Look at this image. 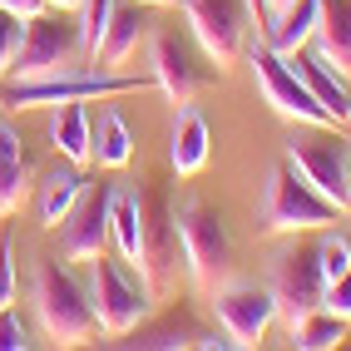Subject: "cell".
I'll return each instance as SVG.
<instances>
[{
    "instance_id": "obj_29",
    "label": "cell",
    "mask_w": 351,
    "mask_h": 351,
    "mask_svg": "<svg viewBox=\"0 0 351 351\" xmlns=\"http://www.w3.org/2000/svg\"><path fill=\"white\" fill-rule=\"evenodd\" d=\"M30 346V332L25 322H20L15 307H0V351H25Z\"/></svg>"
},
{
    "instance_id": "obj_23",
    "label": "cell",
    "mask_w": 351,
    "mask_h": 351,
    "mask_svg": "<svg viewBox=\"0 0 351 351\" xmlns=\"http://www.w3.org/2000/svg\"><path fill=\"white\" fill-rule=\"evenodd\" d=\"M109 243L119 252V263L138 267V247H144V213H138V193H119L109 198Z\"/></svg>"
},
{
    "instance_id": "obj_17",
    "label": "cell",
    "mask_w": 351,
    "mask_h": 351,
    "mask_svg": "<svg viewBox=\"0 0 351 351\" xmlns=\"http://www.w3.org/2000/svg\"><path fill=\"white\" fill-rule=\"evenodd\" d=\"M208 154H213V129H208L203 109L183 104V109L173 114V134H169V163H173V173H178V178L203 173Z\"/></svg>"
},
{
    "instance_id": "obj_4",
    "label": "cell",
    "mask_w": 351,
    "mask_h": 351,
    "mask_svg": "<svg viewBox=\"0 0 351 351\" xmlns=\"http://www.w3.org/2000/svg\"><path fill=\"white\" fill-rule=\"evenodd\" d=\"M178 213V243H183V272L189 282L208 297L232 267V238H228V223L213 203L203 198H183L173 203Z\"/></svg>"
},
{
    "instance_id": "obj_6",
    "label": "cell",
    "mask_w": 351,
    "mask_h": 351,
    "mask_svg": "<svg viewBox=\"0 0 351 351\" xmlns=\"http://www.w3.org/2000/svg\"><path fill=\"white\" fill-rule=\"evenodd\" d=\"M243 55H247V64H252L257 95L272 104L277 119H287V124H312V129H332V114L312 99V89L302 84V75L292 69L287 55H277L267 40H247Z\"/></svg>"
},
{
    "instance_id": "obj_9",
    "label": "cell",
    "mask_w": 351,
    "mask_h": 351,
    "mask_svg": "<svg viewBox=\"0 0 351 351\" xmlns=\"http://www.w3.org/2000/svg\"><path fill=\"white\" fill-rule=\"evenodd\" d=\"M287 163L322 198H332L341 213H351V154L332 129L297 124V134L287 138Z\"/></svg>"
},
{
    "instance_id": "obj_11",
    "label": "cell",
    "mask_w": 351,
    "mask_h": 351,
    "mask_svg": "<svg viewBox=\"0 0 351 351\" xmlns=\"http://www.w3.org/2000/svg\"><path fill=\"white\" fill-rule=\"evenodd\" d=\"M322 267H317V243H297V232H292V243H282L272 252V267H267V292L277 302V317H282L287 326L302 322L307 312L322 307Z\"/></svg>"
},
{
    "instance_id": "obj_35",
    "label": "cell",
    "mask_w": 351,
    "mask_h": 351,
    "mask_svg": "<svg viewBox=\"0 0 351 351\" xmlns=\"http://www.w3.org/2000/svg\"><path fill=\"white\" fill-rule=\"evenodd\" d=\"M50 10H80V0H45Z\"/></svg>"
},
{
    "instance_id": "obj_22",
    "label": "cell",
    "mask_w": 351,
    "mask_h": 351,
    "mask_svg": "<svg viewBox=\"0 0 351 351\" xmlns=\"http://www.w3.org/2000/svg\"><path fill=\"white\" fill-rule=\"evenodd\" d=\"M80 193H84V178H80V169L75 163H55L50 173L40 178V198H35V213H40V223L45 228H60L64 218H69V208L80 203Z\"/></svg>"
},
{
    "instance_id": "obj_20",
    "label": "cell",
    "mask_w": 351,
    "mask_h": 351,
    "mask_svg": "<svg viewBox=\"0 0 351 351\" xmlns=\"http://www.w3.org/2000/svg\"><path fill=\"white\" fill-rule=\"evenodd\" d=\"M312 40H317V55L351 80V0H322Z\"/></svg>"
},
{
    "instance_id": "obj_15",
    "label": "cell",
    "mask_w": 351,
    "mask_h": 351,
    "mask_svg": "<svg viewBox=\"0 0 351 351\" xmlns=\"http://www.w3.org/2000/svg\"><path fill=\"white\" fill-rule=\"evenodd\" d=\"M149 30H154L149 5H138V0H134V5H114L95 64H99V69H124V64L138 55V45H149Z\"/></svg>"
},
{
    "instance_id": "obj_14",
    "label": "cell",
    "mask_w": 351,
    "mask_h": 351,
    "mask_svg": "<svg viewBox=\"0 0 351 351\" xmlns=\"http://www.w3.org/2000/svg\"><path fill=\"white\" fill-rule=\"evenodd\" d=\"M109 198H114V183H99V189H89L80 203L69 208V218L60 223V257L64 263H89V257H99L104 243H109Z\"/></svg>"
},
{
    "instance_id": "obj_36",
    "label": "cell",
    "mask_w": 351,
    "mask_h": 351,
    "mask_svg": "<svg viewBox=\"0 0 351 351\" xmlns=\"http://www.w3.org/2000/svg\"><path fill=\"white\" fill-rule=\"evenodd\" d=\"M282 5H292V0H267V20H272L277 10H282Z\"/></svg>"
},
{
    "instance_id": "obj_18",
    "label": "cell",
    "mask_w": 351,
    "mask_h": 351,
    "mask_svg": "<svg viewBox=\"0 0 351 351\" xmlns=\"http://www.w3.org/2000/svg\"><path fill=\"white\" fill-rule=\"evenodd\" d=\"M50 149L84 169V163H95V124H89V109L84 104H55L50 109Z\"/></svg>"
},
{
    "instance_id": "obj_5",
    "label": "cell",
    "mask_w": 351,
    "mask_h": 351,
    "mask_svg": "<svg viewBox=\"0 0 351 351\" xmlns=\"http://www.w3.org/2000/svg\"><path fill=\"white\" fill-rule=\"evenodd\" d=\"M84 40L75 10H40L25 20L20 50L10 64V80H40V75H64V69H84Z\"/></svg>"
},
{
    "instance_id": "obj_37",
    "label": "cell",
    "mask_w": 351,
    "mask_h": 351,
    "mask_svg": "<svg viewBox=\"0 0 351 351\" xmlns=\"http://www.w3.org/2000/svg\"><path fill=\"white\" fill-rule=\"evenodd\" d=\"M346 124H351V114H346Z\"/></svg>"
},
{
    "instance_id": "obj_19",
    "label": "cell",
    "mask_w": 351,
    "mask_h": 351,
    "mask_svg": "<svg viewBox=\"0 0 351 351\" xmlns=\"http://www.w3.org/2000/svg\"><path fill=\"white\" fill-rule=\"evenodd\" d=\"M25 198H30V158H25L20 134L0 119V218L20 213Z\"/></svg>"
},
{
    "instance_id": "obj_28",
    "label": "cell",
    "mask_w": 351,
    "mask_h": 351,
    "mask_svg": "<svg viewBox=\"0 0 351 351\" xmlns=\"http://www.w3.org/2000/svg\"><path fill=\"white\" fill-rule=\"evenodd\" d=\"M20 35H25V20L15 10H0V80H10V64L20 50Z\"/></svg>"
},
{
    "instance_id": "obj_25",
    "label": "cell",
    "mask_w": 351,
    "mask_h": 351,
    "mask_svg": "<svg viewBox=\"0 0 351 351\" xmlns=\"http://www.w3.org/2000/svg\"><path fill=\"white\" fill-rule=\"evenodd\" d=\"M287 332H292V341H297L302 351H332V346L346 341V322H341L337 312L317 307V312H307L302 322H292Z\"/></svg>"
},
{
    "instance_id": "obj_2",
    "label": "cell",
    "mask_w": 351,
    "mask_h": 351,
    "mask_svg": "<svg viewBox=\"0 0 351 351\" xmlns=\"http://www.w3.org/2000/svg\"><path fill=\"white\" fill-rule=\"evenodd\" d=\"M154 80L144 75H114V69H64V75H40V80H0V109L25 114V109H55V104H89V99H119V95H144Z\"/></svg>"
},
{
    "instance_id": "obj_1",
    "label": "cell",
    "mask_w": 351,
    "mask_h": 351,
    "mask_svg": "<svg viewBox=\"0 0 351 351\" xmlns=\"http://www.w3.org/2000/svg\"><path fill=\"white\" fill-rule=\"evenodd\" d=\"M30 302H35V317L45 326V337L55 346H84V341L99 337V317H95V302H89V287L60 257H40L35 263Z\"/></svg>"
},
{
    "instance_id": "obj_13",
    "label": "cell",
    "mask_w": 351,
    "mask_h": 351,
    "mask_svg": "<svg viewBox=\"0 0 351 351\" xmlns=\"http://www.w3.org/2000/svg\"><path fill=\"white\" fill-rule=\"evenodd\" d=\"M149 69H154V84L169 95V104L173 109H183V104H193V95L203 84H213L223 69H203L198 60H193V50L183 45L173 30H149Z\"/></svg>"
},
{
    "instance_id": "obj_16",
    "label": "cell",
    "mask_w": 351,
    "mask_h": 351,
    "mask_svg": "<svg viewBox=\"0 0 351 351\" xmlns=\"http://www.w3.org/2000/svg\"><path fill=\"white\" fill-rule=\"evenodd\" d=\"M287 60H292L297 75H302V84L312 89V99L332 114V124H346V114H351V84H346L341 69H332L317 50H307V45H302L297 55H287Z\"/></svg>"
},
{
    "instance_id": "obj_34",
    "label": "cell",
    "mask_w": 351,
    "mask_h": 351,
    "mask_svg": "<svg viewBox=\"0 0 351 351\" xmlns=\"http://www.w3.org/2000/svg\"><path fill=\"white\" fill-rule=\"evenodd\" d=\"M138 5H149V10H173V5H183V0H138Z\"/></svg>"
},
{
    "instance_id": "obj_8",
    "label": "cell",
    "mask_w": 351,
    "mask_h": 351,
    "mask_svg": "<svg viewBox=\"0 0 351 351\" xmlns=\"http://www.w3.org/2000/svg\"><path fill=\"white\" fill-rule=\"evenodd\" d=\"M138 213H144V247H138V277L158 297L178 287L183 272V243H178V213L169 193H138Z\"/></svg>"
},
{
    "instance_id": "obj_24",
    "label": "cell",
    "mask_w": 351,
    "mask_h": 351,
    "mask_svg": "<svg viewBox=\"0 0 351 351\" xmlns=\"http://www.w3.org/2000/svg\"><path fill=\"white\" fill-rule=\"evenodd\" d=\"M95 158L104 169H129L134 163V129L119 109L99 114V129H95Z\"/></svg>"
},
{
    "instance_id": "obj_10",
    "label": "cell",
    "mask_w": 351,
    "mask_h": 351,
    "mask_svg": "<svg viewBox=\"0 0 351 351\" xmlns=\"http://www.w3.org/2000/svg\"><path fill=\"white\" fill-rule=\"evenodd\" d=\"M183 15H189V30L213 69L238 64L257 25L247 0H183Z\"/></svg>"
},
{
    "instance_id": "obj_3",
    "label": "cell",
    "mask_w": 351,
    "mask_h": 351,
    "mask_svg": "<svg viewBox=\"0 0 351 351\" xmlns=\"http://www.w3.org/2000/svg\"><path fill=\"white\" fill-rule=\"evenodd\" d=\"M257 218H263V232H272V238H292V232H322V228L341 223L346 213L332 198H322L312 183L282 158L267 173V183H263V213Z\"/></svg>"
},
{
    "instance_id": "obj_21",
    "label": "cell",
    "mask_w": 351,
    "mask_h": 351,
    "mask_svg": "<svg viewBox=\"0 0 351 351\" xmlns=\"http://www.w3.org/2000/svg\"><path fill=\"white\" fill-rule=\"evenodd\" d=\"M317 15H322V0H292V5H282L267 20V45L277 55H297L302 45H312Z\"/></svg>"
},
{
    "instance_id": "obj_31",
    "label": "cell",
    "mask_w": 351,
    "mask_h": 351,
    "mask_svg": "<svg viewBox=\"0 0 351 351\" xmlns=\"http://www.w3.org/2000/svg\"><path fill=\"white\" fill-rule=\"evenodd\" d=\"M0 307H15V247L0 232Z\"/></svg>"
},
{
    "instance_id": "obj_33",
    "label": "cell",
    "mask_w": 351,
    "mask_h": 351,
    "mask_svg": "<svg viewBox=\"0 0 351 351\" xmlns=\"http://www.w3.org/2000/svg\"><path fill=\"white\" fill-rule=\"evenodd\" d=\"M247 10H252V20L267 30V0H247Z\"/></svg>"
},
{
    "instance_id": "obj_27",
    "label": "cell",
    "mask_w": 351,
    "mask_h": 351,
    "mask_svg": "<svg viewBox=\"0 0 351 351\" xmlns=\"http://www.w3.org/2000/svg\"><path fill=\"white\" fill-rule=\"evenodd\" d=\"M114 5H119V0H80V10H75V20H80V40H84V55H89V60L99 55V40H104V30H109Z\"/></svg>"
},
{
    "instance_id": "obj_26",
    "label": "cell",
    "mask_w": 351,
    "mask_h": 351,
    "mask_svg": "<svg viewBox=\"0 0 351 351\" xmlns=\"http://www.w3.org/2000/svg\"><path fill=\"white\" fill-rule=\"evenodd\" d=\"M317 267H322V282H337L341 272H351V232L341 223L322 228V238H317Z\"/></svg>"
},
{
    "instance_id": "obj_30",
    "label": "cell",
    "mask_w": 351,
    "mask_h": 351,
    "mask_svg": "<svg viewBox=\"0 0 351 351\" xmlns=\"http://www.w3.org/2000/svg\"><path fill=\"white\" fill-rule=\"evenodd\" d=\"M322 307H326V312H337L341 322H351V272H341L337 282H326V287H322Z\"/></svg>"
},
{
    "instance_id": "obj_32",
    "label": "cell",
    "mask_w": 351,
    "mask_h": 351,
    "mask_svg": "<svg viewBox=\"0 0 351 351\" xmlns=\"http://www.w3.org/2000/svg\"><path fill=\"white\" fill-rule=\"evenodd\" d=\"M0 10H15L20 20H30V15H40V10H50L45 0H0Z\"/></svg>"
},
{
    "instance_id": "obj_12",
    "label": "cell",
    "mask_w": 351,
    "mask_h": 351,
    "mask_svg": "<svg viewBox=\"0 0 351 351\" xmlns=\"http://www.w3.org/2000/svg\"><path fill=\"white\" fill-rule=\"evenodd\" d=\"M208 297H213L218 326L228 332V341L238 346V351L257 346V341L272 332V322H277V302H272L267 282H252V277H223Z\"/></svg>"
},
{
    "instance_id": "obj_7",
    "label": "cell",
    "mask_w": 351,
    "mask_h": 351,
    "mask_svg": "<svg viewBox=\"0 0 351 351\" xmlns=\"http://www.w3.org/2000/svg\"><path fill=\"white\" fill-rule=\"evenodd\" d=\"M89 302H95V317H99V332L109 337H124L134 332L138 322L154 312V292L144 287V277H134L129 263H114V257H89Z\"/></svg>"
}]
</instances>
